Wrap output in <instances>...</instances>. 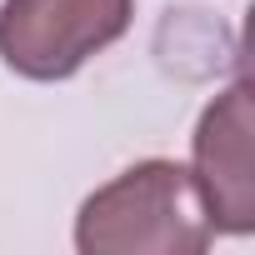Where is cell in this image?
<instances>
[{
	"label": "cell",
	"mask_w": 255,
	"mask_h": 255,
	"mask_svg": "<svg viewBox=\"0 0 255 255\" xmlns=\"http://www.w3.org/2000/svg\"><path fill=\"white\" fill-rule=\"evenodd\" d=\"M135 20V0H5L0 60L25 80H70Z\"/></svg>",
	"instance_id": "2"
},
{
	"label": "cell",
	"mask_w": 255,
	"mask_h": 255,
	"mask_svg": "<svg viewBox=\"0 0 255 255\" xmlns=\"http://www.w3.org/2000/svg\"><path fill=\"white\" fill-rule=\"evenodd\" d=\"M190 180L215 235L255 230V155H250V85L245 80H235L205 105L195 125Z\"/></svg>",
	"instance_id": "3"
},
{
	"label": "cell",
	"mask_w": 255,
	"mask_h": 255,
	"mask_svg": "<svg viewBox=\"0 0 255 255\" xmlns=\"http://www.w3.org/2000/svg\"><path fill=\"white\" fill-rule=\"evenodd\" d=\"M210 240L195 180L175 160H135L75 215L80 255H205Z\"/></svg>",
	"instance_id": "1"
}]
</instances>
